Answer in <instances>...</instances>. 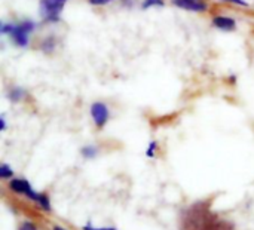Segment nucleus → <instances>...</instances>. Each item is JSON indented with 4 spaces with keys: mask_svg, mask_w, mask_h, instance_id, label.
I'll list each match as a JSON object with an SVG mask.
<instances>
[{
    "mask_svg": "<svg viewBox=\"0 0 254 230\" xmlns=\"http://www.w3.org/2000/svg\"><path fill=\"white\" fill-rule=\"evenodd\" d=\"M34 28H36V24L31 19H25L19 24H13V28H12L9 36L16 46L27 48L28 40H30V34L34 31Z\"/></svg>",
    "mask_w": 254,
    "mask_h": 230,
    "instance_id": "f257e3e1",
    "label": "nucleus"
},
{
    "mask_svg": "<svg viewBox=\"0 0 254 230\" xmlns=\"http://www.w3.org/2000/svg\"><path fill=\"white\" fill-rule=\"evenodd\" d=\"M67 0H40V15L46 22H57Z\"/></svg>",
    "mask_w": 254,
    "mask_h": 230,
    "instance_id": "f03ea898",
    "label": "nucleus"
},
{
    "mask_svg": "<svg viewBox=\"0 0 254 230\" xmlns=\"http://www.w3.org/2000/svg\"><path fill=\"white\" fill-rule=\"evenodd\" d=\"M89 115H91V119H92L94 125L97 128H100V129L106 126V123L109 122V117H110L109 107L101 101H95V103L91 104Z\"/></svg>",
    "mask_w": 254,
    "mask_h": 230,
    "instance_id": "7ed1b4c3",
    "label": "nucleus"
},
{
    "mask_svg": "<svg viewBox=\"0 0 254 230\" xmlns=\"http://www.w3.org/2000/svg\"><path fill=\"white\" fill-rule=\"evenodd\" d=\"M171 3L176 7L190 10V12H205L208 9V4L205 0H171Z\"/></svg>",
    "mask_w": 254,
    "mask_h": 230,
    "instance_id": "20e7f679",
    "label": "nucleus"
},
{
    "mask_svg": "<svg viewBox=\"0 0 254 230\" xmlns=\"http://www.w3.org/2000/svg\"><path fill=\"white\" fill-rule=\"evenodd\" d=\"M7 189H9L12 193H15V195L27 196L33 187H31V184H30L25 178H22V177H13V178L7 183Z\"/></svg>",
    "mask_w": 254,
    "mask_h": 230,
    "instance_id": "39448f33",
    "label": "nucleus"
},
{
    "mask_svg": "<svg viewBox=\"0 0 254 230\" xmlns=\"http://www.w3.org/2000/svg\"><path fill=\"white\" fill-rule=\"evenodd\" d=\"M27 199H30L31 202H34L39 208H42L43 211H46V213H51L52 211V207H51V199H49V196L46 195V193H40V192H37V190H34V189H31L30 190V193L25 196Z\"/></svg>",
    "mask_w": 254,
    "mask_h": 230,
    "instance_id": "423d86ee",
    "label": "nucleus"
},
{
    "mask_svg": "<svg viewBox=\"0 0 254 230\" xmlns=\"http://www.w3.org/2000/svg\"><path fill=\"white\" fill-rule=\"evenodd\" d=\"M213 25L222 31H234L237 28V21L231 16L216 15V16H213Z\"/></svg>",
    "mask_w": 254,
    "mask_h": 230,
    "instance_id": "0eeeda50",
    "label": "nucleus"
},
{
    "mask_svg": "<svg viewBox=\"0 0 254 230\" xmlns=\"http://www.w3.org/2000/svg\"><path fill=\"white\" fill-rule=\"evenodd\" d=\"M25 95H27V92H25V89L21 88V86H12V88L9 89V92H7V98H9V101H12V103H19V101H22V100L25 98Z\"/></svg>",
    "mask_w": 254,
    "mask_h": 230,
    "instance_id": "6e6552de",
    "label": "nucleus"
},
{
    "mask_svg": "<svg viewBox=\"0 0 254 230\" xmlns=\"http://www.w3.org/2000/svg\"><path fill=\"white\" fill-rule=\"evenodd\" d=\"M98 153H100V149H98L97 146H92V144L83 146V147L80 149V155H82V158H83V159H88V161L95 159V158L98 156Z\"/></svg>",
    "mask_w": 254,
    "mask_h": 230,
    "instance_id": "1a4fd4ad",
    "label": "nucleus"
},
{
    "mask_svg": "<svg viewBox=\"0 0 254 230\" xmlns=\"http://www.w3.org/2000/svg\"><path fill=\"white\" fill-rule=\"evenodd\" d=\"M0 178L3 181H10L13 178V170L10 165H7V164L0 165Z\"/></svg>",
    "mask_w": 254,
    "mask_h": 230,
    "instance_id": "9d476101",
    "label": "nucleus"
},
{
    "mask_svg": "<svg viewBox=\"0 0 254 230\" xmlns=\"http://www.w3.org/2000/svg\"><path fill=\"white\" fill-rule=\"evenodd\" d=\"M158 149H159L158 141H150V143H149V146H147V149H146V156H147V158H150V159L156 158Z\"/></svg>",
    "mask_w": 254,
    "mask_h": 230,
    "instance_id": "9b49d317",
    "label": "nucleus"
},
{
    "mask_svg": "<svg viewBox=\"0 0 254 230\" xmlns=\"http://www.w3.org/2000/svg\"><path fill=\"white\" fill-rule=\"evenodd\" d=\"M165 4V1L164 0H144L143 1V4H141V7L143 9H150V7H162Z\"/></svg>",
    "mask_w": 254,
    "mask_h": 230,
    "instance_id": "f8f14e48",
    "label": "nucleus"
},
{
    "mask_svg": "<svg viewBox=\"0 0 254 230\" xmlns=\"http://www.w3.org/2000/svg\"><path fill=\"white\" fill-rule=\"evenodd\" d=\"M54 49H55V42H54V39H52V37L45 39L43 43H42V51H43V52H52Z\"/></svg>",
    "mask_w": 254,
    "mask_h": 230,
    "instance_id": "ddd939ff",
    "label": "nucleus"
},
{
    "mask_svg": "<svg viewBox=\"0 0 254 230\" xmlns=\"http://www.w3.org/2000/svg\"><path fill=\"white\" fill-rule=\"evenodd\" d=\"M18 230H39L37 225L33 223V222H22L19 226H18Z\"/></svg>",
    "mask_w": 254,
    "mask_h": 230,
    "instance_id": "4468645a",
    "label": "nucleus"
},
{
    "mask_svg": "<svg viewBox=\"0 0 254 230\" xmlns=\"http://www.w3.org/2000/svg\"><path fill=\"white\" fill-rule=\"evenodd\" d=\"M222 1L232 3V4H237V6H243V7H247L249 6V3L246 0H222Z\"/></svg>",
    "mask_w": 254,
    "mask_h": 230,
    "instance_id": "2eb2a0df",
    "label": "nucleus"
},
{
    "mask_svg": "<svg viewBox=\"0 0 254 230\" xmlns=\"http://www.w3.org/2000/svg\"><path fill=\"white\" fill-rule=\"evenodd\" d=\"M110 1H115V0H89L92 6H104V4H109Z\"/></svg>",
    "mask_w": 254,
    "mask_h": 230,
    "instance_id": "dca6fc26",
    "label": "nucleus"
},
{
    "mask_svg": "<svg viewBox=\"0 0 254 230\" xmlns=\"http://www.w3.org/2000/svg\"><path fill=\"white\" fill-rule=\"evenodd\" d=\"M82 230H116V229H113V228H94V226H91V225H86V226H83L82 228Z\"/></svg>",
    "mask_w": 254,
    "mask_h": 230,
    "instance_id": "f3484780",
    "label": "nucleus"
},
{
    "mask_svg": "<svg viewBox=\"0 0 254 230\" xmlns=\"http://www.w3.org/2000/svg\"><path fill=\"white\" fill-rule=\"evenodd\" d=\"M0 131H1V132L6 131V117H4V115L0 116Z\"/></svg>",
    "mask_w": 254,
    "mask_h": 230,
    "instance_id": "a211bd4d",
    "label": "nucleus"
},
{
    "mask_svg": "<svg viewBox=\"0 0 254 230\" xmlns=\"http://www.w3.org/2000/svg\"><path fill=\"white\" fill-rule=\"evenodd\" d=\"M52 230H67V229H64L63 226H60V225H55L54 228H52Z\"/></svg>",
    "mask_w": 254,
    "mask_h": 230,
    "instance_id": "6ab92c4d",
    "label": "nucleus"
}]
</instances>
